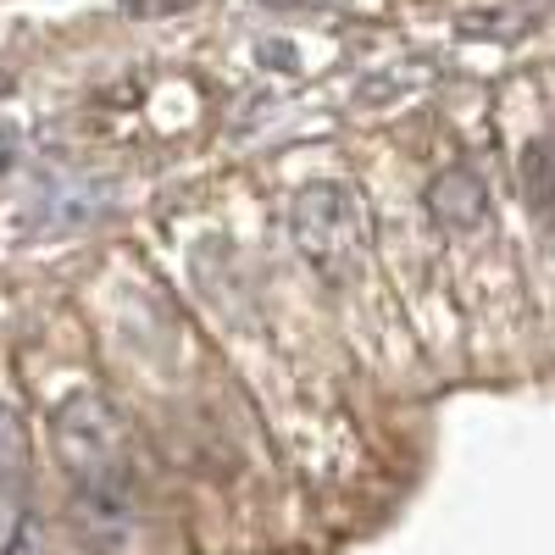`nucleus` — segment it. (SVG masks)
Segmentation results:
<instances>
[{
    "label": "nucleus",
    "instance_id": "f257e3e1",
    "mask_svg": "<svg viewBox=\"0 0 555 555\" xmlns=\"http://www.w3.org/2000/svg\"><path fill=\"white\" fill-rule=\"evenodd\" d=\"M56 461L73 483V512L83 539L122 555L139 533V505H133V444L122 411L101 389H73L51 416Z\"/></svg>",
    "mask_w": 555,
    "mask_h": 555
},
{
    "label": "nucleus",
    "instance_id": "f03ea898",
    "mask_svg": "<svg viewBox=\"0 0 555 555\" xmlns=\"http://www.w3.org/2000/svg\"><path fill=\"white\" fill-rule=\"evenodd\" d=\"M289 234L300 245V256L317 267V272H350L373 240V222L361 211V195L339 178H322V183H306L295 195V211H289Z\"/></svg>",
    "mask_w": 555,
    "mask_h": 555
},
{
    "label": "nucleus",
    "instance_id": "7ed1b4c3",
    "mask_svg": "<svg viewBox=\"0 0 555 555\" xmlns=\"http://www.w3.org/2000/svg\"><path fill=\"white\" fill-rule=\"evenodd\" d=\"M112 183L101 178H73V172H51L34 190L28 201V222L44 228V234H67V228H83V222H95L112 201Z\"/></svg>",
    "mask_w": 555,
    "mask_h": 555
},
{
    "label": "nucleus",
    "instance_id": "20e7f679",
    "mask_svg": "<svg viewBox=\"0 0 555 555\" xmlns=\"http://www.w3.org/2000/svg\"><path fill=\"white\" fill-rule=\"evenodd\" d=\"M428 217L444 228V234H473V228L489 222V183L473 167H444L428 183Z\"/></svg>",
    "mask_w": 555,
    "mask_h": 555
},
{
    "label": "nucleus",
    "instance_id": "39448f33",
    "mask_svg": "<svg viewBox=\"0 0 555 555\" xmlns=\"http://www.w3.org/2000/svg\"><path fill=\"white\" fill-rule=\"evenodd\" d=\"M0 483H28V428L17 405H0Z\"/></svg>",
    "mask_w": 555,
    "mask_h": 555
},
{
    "label": "nucleus",
    "instance_id": "423d86ee",
    "mask_svg": "<svg viewBox=\"0 0 555 555\" xmlns=\"http://www.w3.org/2000/svg\"><path fill=\"white\" fill-rule=\"evenodd\" d=\"M17 156H23V133H17L12 122H0V178L17 167Z\"/></svg>",
    "mask_w": 555,
    "mask_h": 555
},
{
    "label": "nucleus",
    "instance_id": "0eeeda50",
    "mask_svg": "<svg viewBox=\"0 0 555 555\" xmlns=\"http://www.w3.org/2000/svg\"><path fill=\"white\" fill-rule=\"evenodd\" d=\"M7 89H12V78H7V73H0V95H7Z\"/></svg>",
    "mask_w": 555,
    "mask_h": 555
}]
</instances>
